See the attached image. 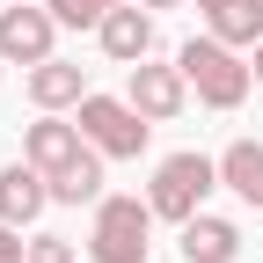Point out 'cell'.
<instances>
[{"instance_id":"obj_1","label":"cell","mask_w":263,"mask_h":263,"mask_svg":"<svg viewBox=\"0 0 263 263\" xmlns=\"http://www.w3.org/2000/svg\"><path fill=\"white\" fill-rule=\"evenodd\" d=\"M176 66H183V81L197 88V103H205V110H241V95H249V59L234 51V44H219L212 37V29H205V37H190L183 51H176Z\"/></svg>"},{"instance_id":"obj_2","label":"cell","mask_w":263,"mask_h":263,"mask_svg":"<svg viewBox=\"0 0 263 263\" xmlns=\"http://www.w3.org/2000/svg\"><path fill=\"white\" fill-rule=\"evenodd\" d=\"M146 249H154V205L124 197V190H103L95 197V227H88V256L95 263H146Z\"/></svg>"},{"instance_id":"obj_3","label":"cell","mask_w":263,"mask_h":263,"mask_svg":"<svg viewBox=\"0 0 263 263\" xmlns=\"http://www.w3.org/2000/svg\"><path fill=\"white\" fill-rule=\"evenodd\" d=\"M73 124L88 132V146H95V154H110V161H139L146 139H154V117L132 103V95H95V88L81 95Z\"/></svg>"},{"instance_id":"obj_4","label":"cell","mask_w":263,"mask_h":263,"mask_svg":"<svg viewBox=\"0 0 263 263\" xmlns=\"http://www.w3.org/2000/svg\"><path fill=\"white\" fill-rule=\"evenodd\" d=\"M219 190V161L212 154H168L154 168V190H146V205H154V219H190V212H205V197Z\"/></svg>"},{"instance_id":"obj_5","label":"cell","mask_w":263,"mask_h":263,"mask_svg":"<svg viewBox=\"0 0 263 263\" xmlns=\"http://www.w3.org/2000/svg\"><path fill=\"white\" fill-rule=\"evenodd\" d=\"M51 37H59L51 8H29V0H8V8H0V51H8V66L51 59Z\"/></svg>"},{"instance_id":"obj_6","label":"cell","mask_w":263,"mask_h":263,"mask_svg":"<svg viewBox=\"0 0 263 263\" xmlns=\"http://www.w3.org/2000/svg\"><path fill=\"white\" fill-rule=\"evenodd\" d=\"M124 95H132L154 124H168V117H183V103H190V81H183V66L139 59V66H124Z\"/></svg>"},{"instance_id":"obj_7","label":"cell","mask_w":263,"mask_h":263,"mask_svg":"<svg viewBox=\"0 0 263 263\" xmlns=\"http://www.w3.org/2000/svg\"><path fill=\"white\" fill-rule=\"evenodd\" d=\"M95 37H103V59L139 66L154 51V8H146V0H124V8H110L103 22H95Z\"/></svg>"},{"instance_id":"obj_8","label":"cell","mask_w":263,"mask_h":263,"mask_svg":"<svg viewBox=\"0 0 263 263\" xmlns=\"http://www.w3.org/2000/svg\"><path fill=\"white\" fill-rule=\"evenodd\" d=\"M51 205V176L37 161H15V168H0V219L8 227H37Z\"/></svg>"},{"instance_id":"obj_9","label":"cell","mask_w":263,"mask_h":263,"mask_svg":"<svg viewBox=\"0 0 263 263\" xmlns=\"http://www.w3.org/2000/svg\"><path fill=\"white\" fill-rule=\"evenodd\" d=\"M81 146H88V132H81V124H66L59 110H44L37 124L22 132V161H37L44 176H59V168H66V161H73Z\"/></svg>"},{"instance_id":"obj_10","label":"cell","mask_w":263,"mask_h":263,"mask_svg":"<svg viewBox=\"0 0 263 263\" xmlns=\"http://www.w3.org/2000/svg\"><path fill=\"white\" fill-rule=\"evenodd\" d=\"M81 95H88V66L59 59V51L29 66V103L37 110H81Z\"/></svg>"},{"instance_id":"obj_11","label":"cell","mask_w":263,"mask_h":263,"mask_svg":"<svg viewBox=\"0 0 263 263\" xmlns=\"http://www.w3.org/2000/svg\"><path fill=\"white\" fill-rule=\"evenodd\" d=\"M176 249H183V263H234L241 256V227L219 219V212H190Z\"/></svg>"},{"instance_id":"obj_12","label":"cell","mask_w":263,"mask_h":263,"mask_svg":"<svg viewBox=\"0 0 263 263\" xmlns=\"http://www.w3.org/2000/svg\"><path fill=\"white\" fill-rule=\"evenodd\" d=\"M103 161H110V154L81 146V154L51 176V205H95V197H103Z\"/></svg>"},{"instance_id":"obj_13","label":"cell","mask_w":263,"mask_h":263,"mask_svg":"<svg viewBox=\"0 0 263 263\" xmlns=\"http://www.w3.org/2000/svg\"><path fill=\"white\" fill-rule=\"evenodd\" d=\"M219 183L234 190L241 205H256V212H263V146H256V139H234V146L219 154Z\"/></svg>"},{"instance_id":"obj_14","label":"cell","mask_w":263,"mask_h":263,"mask_svg":"<svg viewBox=\"0 0 263 263\" xmlns=\"http://www.w3.org/2000/svg\"><path fill=\"white\" fill-rule=\"evenodd\" d=\"M205 22H212V37L234 44V51H256L263 44V0H227V8H212Z\"/></svg>"},{"instance_id":"obj_15","label":"cell","mask_w":263,"mask_h":263,"mask_svg":"<svg viewBox=\"0 0 263 263\" xmlns=\"http://www.w3.org/2000/svg\"><path fill=\"white\" fill-rule=\"evenodd\" d=\"M44 8L59 15V29H95V22H103L110 8H103V0H44Z\"/></svg>"},{"instance_id":"obj_16","label":"cell","mask_w":263,"mask_h":263,"mask_svg":"<svg viewBox=\"0 0 263 263\" xmlns=\"http://www.w3.org/2000/svg\"><path fill=\"white\" fill-rule=\"evenodd\" d=\"M29 263H81V249L66 234H29Z\"/></svg>"},{"instance_id":"obj_17","label":"cell","mask_w":263,"mask_h":263,"mask_svg":"<svg viewBox=\"0 0 263 263\" xmlns=\"http://www.w3.org/2000/svg\"><path fill=\"white\" fill-rule=\"evenodd\" d=\"M0 263H29V241H22V227L0 219Z\"/></svg>"},{"instance_id":"obj_18","label":"cell","mask_w":263,"mask_h":263,"mask_svg":"<svg viewBox=\"0 0 263 263\" xmlns=\"http://www.w3.org/2000/svg\"><path fill=\"white\" fill-rule=\"evenodd\" d=\"M249 73H256V88H263V44H256V59H249Z\"/></svg>"},{"instance_id":"obj_19","label":"cell","mask_w":263,"mask_h":263,"mask_svg":"<svg viewBox=\"0 0 263 263\" xmlns=\"http://www.w3.org/2000/svg\"><path fill=\"white\" fill-rule=\"evenodd\" d=\"M212 8H227V0H197V15H212Z\"/></svg>"},{"instance_id":"obj_20","label":"cell","mask_w":263,"mask_h":263,"mask_svg":"<svg viewBox=\"0 0 263 263\" xmlns=\"http://www.w3.org/2000/svg\"><path fill=\"white\" fill-rule=\"evenodd\" d=\"M146 8H183V0H146Z\"/></svg>"},{"instance_id":"obj_21","label":"cell","mask_w":263,"mask_h":263,"mask_svg":"<svg viewBox=\"0 0 263 263\" xmlns=\"http://www.w3.org/2000/svg\"><path fill=\"white\" fill-rule=\"evenodd\" d=\"M103 8H124V0H103Z\"/></svg>"},{"instance_id":"obj_22","label":"cell","mask_w":263,"mask_h":263,"mask_svg":"<svg viewBox=\"0 0 263 263\" xmlns=\"http://www.w3.org/2000/svg\"><path fill=\"white\" fill-rule=\"evenodd\" d=\"M0 66H8V51H0Z\"/></svg>"},{"instance_id":"obj_23","label":"cell","mask_w":263,"mask_h":263,"mask_svg":"<svg viewBox=\"0 0 263 263\" xmlns=\"http://www.w3.org/2000/svg\"><path fill=\"white\" fill-rule=\"evenodd\" d=\"M0 8H8V0H0Z\"/></svg>"}]
</instances>
